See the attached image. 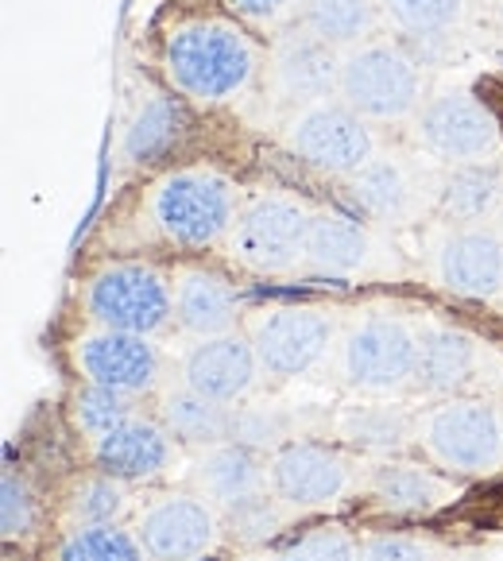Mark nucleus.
I'll return each mask as SVG.
<instances>
[{
	"mask_svg": "<svg viewBox=\"0 0 503 561\" xmlns=\"http://www.w3.org/2000/svg\"><path fill=\"white\" fill-rule=\"evenodd\" d=\"M167 70L186 98L225 101L237 98L256 75V47L248 35L221 20L186 24L167 43Z\"/></svg>",
	"mask_w": 503,
	"mask_h": 561,
	"instance_id": "nucleus-1",
	"label": "nucleus"
},
{
	"mask_svg": "<svg viewBox=\"0 0 503 561\" xmlns=\"http://www.w3.org/2000/svg\"><path fill=\"white\" fill-rule=\"evenodd\" d=\"M151 221L174 244L202 248L237 225V198L221 174L174 171L151 194Z\"/></svg>",
	"mask_w": 503,
	"mask_h": 561,
	"instance_id": "nucleus-2",
	"label": "nucleus"
},
{
	"mask_svg": "<svg viewBox=\"0 0 503 561\" xmlns=\"http://www.w3.org/2000/svg\"><path fill=\"white\" fill-rule=\"evenodd\" d=\"M341 98L368 121H399L422 98L419 58L391 43H364L341 62Z\"/></svg>",
	"mask_w": 503,
	"mask_h": 561,
	"instance_id": "nucleus-3",
	"label": "nucleus"
},
{
	"mask_svg": "<svg viewBox=\"0 0 503 561\" xmlns=\"http://www.w3.org/2000/svg\"><path fill=\"white\" fill-rule=\"evenodd\" d=\"M313 214L295 198L264 194L232 225V256L252 272H290L310 256Z\"/></svg>",
	"mask_w": 503,
	"mask_h": 561,
	"instance_id": "nucleus-4",
	"label": "nucleus"
},
{
	"mask_svg": "<svg viewBox=\"0 0 503 561\" xmlns=\"http://www.w3.org/2000/svg\"><path fill=\"white\" fill-rule=\"evenodd\" d=\"M90 310L105 330L121 333H156L171 318L174 290L148 264H113L93 275Z\"/></svg>",
	"mask_w": 503,
	"mask_h": 561,
	"instance_id": "nucleus-5",
	"label": "nucleus"
},
{
	"mask_svg": "<svg viewBox=\"0 0 503 561\" xmlns=\"http://www.w3.org/2000/svg\"><path fill=\"white\" fill-rule=\"evenodd\" d=\"M287 148L295 151L302 163L318 167L325 174H348L353 179L364 163L371 159V133L361 113L348 105H306L295 116L287 133Z\"/></svg>",
	"mask_w": 503,
	"mask_h": 561,
	"instance_id": "nucleus-6",
	"label": "nucleus"
},
{
	"mask_svg": "<svg viewBox=\"0 0 503 561\" xmlns=\"http://www.w3.org/2000/svg\"><path fill=\"white\" fill-rule=\"evenodd\" d=\"M419 140L430 156L449 163H484L500 148V128L492 113L469 93H442L419 116Z\"/></svg>",
	"mask_w": 503,
	"mask_h": 561,
	"instance_id": "nucleus-7",
	"label": "nucleus"
},
{
	"mask_svg": "<svg viewBox=\"0 0 503 561\" xmlns=\"http://www.w3.org/2000/svg\"><path fill=\"white\" fill-rule=\"evenodd\" d=\"M345 376L368 391H391L419 371V337L396 318H368L345 341Z\"/></svg>",
	"mask_w": 503,
	"mask_h": 561,
	"instance_id": "nucleus-8",
	"label": "nucleus"
},
{
	"mask_svg": "<svg viewBox=\"0 0 503 561\" xmlns=\"http://www.w3.org/2000/svg\"><path fill=\"white\" fill-rule=\"evenodd\" d=\"M426 442L437 461L457 472L492 469L503 457V426L492 407L484 403H449L434 411Z\"/></svg>",
	"mask_w": 503,
	"mask_h": 561,
	"instance_id": "nucleus-9",
	"label": "nucleus"
},
{
	"mask_svg": "<svg viewBox=\"0 0 503 561\" xmlns=\"http://www.w3.org/2000/svg\"><path fill=\"white\" fill-rule=\"evenodd\" d=\"M333 325L318 310H272L252 330V348L260 364L275 376H298L313 368L330 348Z\"/></svg>",
	"mask_w": 503,
	"mask_h": 561,
	"instance_id": "nucleus-10",
	"label": "nucleus"
},
{
	"mask_svg": "<svg viewBox=\"0 0 503 561\" xmlns=\"http://www.w3.org/2000/svg\"><path fill=\"white\" fill-rule=\"evenodd\" d=\"M272 82L283 101H298V105H318L333 90H341V58L325 39L313 32L287 35L275 47L272 58Z\"/></svg>",
	"mask_w": 503,
	"mask_h": 561,
	"instance_id": "nucleus-11",
	"label": "nucleus"
},
{
	"mask_svg": "<svg viewBox=\"0 0 503 561\" xmlns=\"http://www.w3.org/2000/svg\"><path fill=\"white\" fill-rule=\"evenodd\" d=\"M78 360H82L85 376L93 383L121 391V396L148 391L159 371L156 348L140 333H121V330H105L98 337H85L82 348H78Z\"/></svg>",
	"mask_w": 503,
	"mask_h": 561,
	"instance_id": "nucleus-12",
	"label": "nucleus"
},
{
	"mask_svg": "<svg viewBox=\"0 0 503 561\" xmlns=\"http://www.w3.org/2000/svg\"><path fill=\"white\" fill-rule=\"evenodd\" d=\"M140 542L159 561H194L214 546V515L198 500L174 495L148 507L140 523Z\"/></svg>",
	"mask_w": 503,
	"mask_h": 561,
	"instance_id": "nucleus-13",
	"label": "nucleus"
},
{
	"mask_svg": "<svg viewBox=\"0 0 503 561\" xmlns=\"http://www.w3.org/2000/svg\"><path fill=\"white\" fill-rule=\"evenodd\" d=\"M437 279L454 295L492 298L503 290V244L492 232H449L437 248Z\"/></svg>",
	"mask_w": 503,
	"mask_h": 561,
	"instance_id": "nucleus-14",
	"label": "nucleus"
},
{
	"mask_svg": "<svg viewBox=\"0 0 503 561\" xmlns=\"http://www.w3.org/2000/svg\"><path fill=\"white\" fill-rule=\"evenodd\" d=\"M272 484L275 492L295 507H318L330 504L345 492L348 472L338 454L322 446H287L272 461Z\"/></svg>",
	"mask_w": 503,
	"mask_h": 561,
	"instance_id": "nucleus-15",
	"label": "nucleus"
},
{
	"mask_svg": "<svg viewBox=\"0 0 503 561\" xmlns=\"http://www.w3.org/2000/svg\"><path fill=\"white\" fill-rule=\"evenodd\" d=\"M256 348L240 337H209L198 345L186 360V388L198 396L214 399V403H232V399L248 396V388L256 383Z\"/></svg>",
	"mask_w": 503,
	"mask_h": 561,
	"instance_id": "nucleus-16",
	"label": "nucleus"
},
{
	"mask_svg": "<svg viewBox=\"0 0 503 561\" xmlns=\"http://www.w3.org/2000/svg\"><path fill=\"white\" fill-rule=\"evenodd\" d=\"M353 198L361 202L364 214L380 217V221L407 225L422 206V179L407 159L371 156L353 174Z\"/></svg>",
	"mask_w": 503,
	"mask_h": 561,
	"instance_id": "nucleus-17",
	"label": "nucleus"
},
{
	"mask_svg": "<svg viewBox=\"0 0 503 561\" xmlns=\"http://www.w3.org/2000/svg\"><path fill=\"white\" fill-rule=\"evenodd\" d=\"M98 461L116 480H144L156 477L171 461V442L151 422L128 419L116 430H108L105 438H98Z\"/></svg>",
	"mask_w": 503,
	"mask_h": 561,
	"instance_id": "nucleus-18",
	"label": "nucleus"
},
{
	"mask_svg": "<svg viewBox=\"0 0 503 561\" xmlns=\"http://www.w3.org/2000/svg\"><path fill=\"white\" fill-rule=\"evenodd\" d=\"M174 314L198 337H221L237 318V295L214 272H182L174 283Z\"/></svg>",
	"mask_w": 503,
	"mask_h": 561,
	"instance_id": "nucleus-19",
	"label": "nucleus"
},
{
	"mask_svg": "<svg viewBox=\"0 0 503 561\" xmlns=\"http://www.w3.org/2000/svg\"><path fill=\"white\" fill-rule=\"evenodd\" d=\"M480 345L461 330H430L419 337V383L430 391H457L477 380Z\"/></svg>",
	"mask_w": 503,
	"mask_h": 561,
	"instance_id": "nucleus-20",
	"label": "nucleus"
},
{
	"mask_svg": "<svg viewBox=\"0 0 503 561\" xmlns=\"http://www.w3.org/2000/svg\"><path fill=\"white\" fill-rule=\"evenodd\" d=\"M371 240L356 221L341 214H313L310 229V264L325 275H353L368 264Z\"/></svg>",
	"mask_w": 503,
	"mask_h": 561,
	"instance_id": "nucleus-21",
	"label": "nucleus"
},
{
	"mask_svg": "<svg viewBox=\"0 0 503 561\" xmlns=\"http://www.w3.org/2000/svg\"><path fill=\"white\" fill-rule=\"evenodd\" d=\"M163 419L167 430L186 446H217L232 434V414L221 403L198 396L194 388L174 391L163 399Z\"/></svg>",
	"mask_w": 503,
	"mask_h": 561,
	"instance_id": "nucleus-22",
	"label": "nucleus"
},
{
	"mask_svg": "<svg viewBox=\"0 0 503 561\" xmlns=\"http://www.w3.org/2000/svg\"><path fill=\"white\" fill-rule=\"evenodd\" d=\"M202 484H206L209 495H217L225 507L232 504H244L252 495H264L267 488V477L252 454L240 446L232 449H214V454L202 461Z\"/></svg>",
	"mask_w": 503,
	"mask_h": 561,
	"instance_id": "nucleus-23",
	"label": "nucleus"
},
{
	"mask_svg": "<svg viewBox=\"0 0 503 561\" xmlns=\"http://www.w3.org/2000/svg\"><path fill=\"white\" fill-rule=\"evenodd\" d=\"M503 202V179L500 171L484 163H465L442 182V206L446 214L461 217V221H480Z\"/></svg>",
	"mask_w": 503,
	"mask_h": 561,
	"instance_id": "nucleus-24",
	"label": "nucleus"
},
{
	"mask_svg": "<svg viewBox=\"0 0 503 561\" xmlns=\"http://www.w3.org/2000/svg\"><path fill=\"white\" fill-rule=\"evenodd\" d=\"M376 495L396 512H422L446 500V480L419 465H380L376 469Z\"/></svg>",
	"mask_w": 503,
	"mask_h": 561,
	"instance_id": "nucleus-25",
	"label": "nucleus"
},
{
	"mask_svg": "<svg viewBox=\"0 0 503 561\" xmlns=\"http://www.w3.org/2000/svg\"><path fill=\"white\" fill-rule=\"evenodd\" d=\"M376 27L371 0H310L306 4V32L325 39L330 47H345Z\"/></svg>",
	"mask_w": 503,
	"mask_h": 561,
	"instance_id": "nucleus-26",
	"label": "nucleus"
},
{
	"mask_svg": "<svg viewBox=\"0 0 503 561\" xmlns=\"http://www.w3.org/2000/svg\"><path fill=\"white\" fill-rule=\"evenodd\" d=\"M388 16L407 35H449L465 16V0H388Z\"/></svg>",
	"mask_w": 503,
	"mask_h": 561,
	"instance_id": "nucleus-27",
	"label": "nucleus"
},
{
	"mask_svg": "<svg viewBox=\"0 0 503 561\" xmlns=\"http://www.w3.org/2000/svg\"><path fill=\"white\" fill-rule=\"evenodd\" d=\"M58 561H144L136 538L113 527H82L62 542Z\"/></svg>",
	"mask_w": 503,
	"mask_h": 561,
	"instance_id": "nucleus-28",
	"label": "nucleus"
},
{
	"mask_svg": "<svg viewBox=\"0 0 503 561\" xmlns=\"http://www.w3.org/2000/svg\"><path fill=\"white\" fill-rule=\"evenodd\" d=\"M345 434L361 446L371 449H396L411 434V419L396 407H361L345 419Z\"/></svg>",
	"mask_w": 503,
	"mask_h": 561,
	"instance_id": "nucleus-29",
	"label": "nucleus"
},
{
	"mask_svg": "<svg viewBox=\"0 0 503 561\" xmlns=\"http://www.w3.org/2000/svg\"><path fill=\"white\" fill-rule=\"evenodd\" d=\"M179 136V108L171 101H156L144 108V116L136 121L133 136H128V156L133 159H151Z\"/></svg>",
	"mask_w": 503,
	"mask_h": 561,
	"instance_id": "nucleus-30",
	"label": "nucleus"
},
{
	"mask_svg": "<svg viewBox=\"0 0 503 561\" xmlns=\"http://www.w3.org/2000/svg\"><path fill=\"white\" fill-rule=\"evenodd\" d=\"M78 422H82L90 434L105 438L108 430H116L121 422H128V403H124L121 391L93 383V388H85L82 396H78Z\"/></svg>",
	"mask_w": 503,
	"mask_h": 561,
	"instance_id": "nucleus-31",
	"label": "nucleus"
},
{
	"mask_svg": "<svg viewBox=\"0 0 503 561\" xmlns=\"http://www.w3.org/2000/svg\"><path fill=\"white\" fill-rule=\"evenodd\" d=\"M121 512H124V492L116 480H90V484L78 488L75 515L85 519V527H108Z\"/></svg>",
	"mask_w": 503,
	"mask_h": 561,
	"instance_id": "nucleus-32",
	"label": "nucleus"
},
{
	"mask_svg": "<svg viewBox=\"0 0 503 561\" xmlns=\"http://www.w3.org/2000/svg\"><path fill=\"white\" fill-rule=\"evenodd\" d=\"M229 519H232V530H237L240 538H248V542H260V538H272L275 530H279L283 515L264 492V495H252V500H244V504H232Z\"/></svg>",
	"mask_w": 503,
	"mask_h": 561,
	"instance_id": "nucleus-33",
	"label": "nucleus"
},
{
	"mask_svg": "<svg viewBox=\"0 0 503 561\" xmlns=\"http://www.w3.org/2000/svg\"><path fill=\"white\" fill-rule=\"evenodd\" d=\"M279 561H356V550L341 530H318L279 553Z\"/></svg>",
	"mask_w": 503,
	"mask_h": 561,
	"instance_id": "nucleus-34",
	"label": "nucleus"
},
{
	"mask_svg": "<svg viewBox=\"0 0 503 561\" xmlns=\"http://www.w3.org/2000/svg\"><path fill=\"white\" fill-rule=\"evenodd\" d=\"M229 438L240 442V446H275V442L283 438V419L275 411H260V407L240 411V414H232Z\"/></svg>",
	"mask_w": 503,
	"mask_h": 561,
	"instance_id": "nucleus-35",
	"label": "nucleus"
},
{
	"mask_svg": "<svg viewBox=\"0 0 503 561\" xmlns=\"http://www.w3.org/2000/svg\"><path fill=\"white\" fill-rule=\"evenodd\" d=\"M32 519H35L32 492H27L24 480H16L9 472V477H4V535L9 538L24 535V530L32 527Z\"/></svg>",
	"mask_w": 503,
	"mask_h": 561,
	"instance_id": "nucleus-36",
	"label": "nucleus"
},
{
	"mask_svg": "<svg viewBox=\"0 0 503 561\" xmlns=\"http://www.w3.org/2000/svg\"><path fill=\"white\" fill-rule=\"evenodd\" d=\"M356 561H430V553L411 538H371L356 550Z\"/></svg>",
	"mask_w": 503,
	"mask_h": 561,
	"instance_id": "nucleus-37",
	"label": "nucleus"
},
{
	"mask_svg": "<svg viewBox=\"0 0 503 561\" xmlns=\"http://www.w3.org/2000/svg\"><path fill=\"white\" fill-rule=\"evenodd\" d=\"M295 4L298 0H229V9L237 12V16L252 20V24H272V20L287 16Z\"/></svg>",
	"mask_w": 503,
	"mask_h": 561,
	"instance_id": "nucleus-38",
	"label": "nucleus"
}]
</instances>
